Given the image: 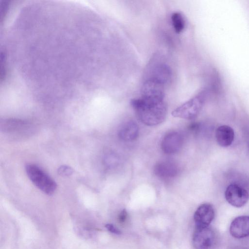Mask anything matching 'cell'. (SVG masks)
<instances>
[{"mask_svg":"<svg viewBox=\"0 0 249 249\" xmlns=\"http://www.w3.org/2000/svg\"><path fill=\"white\" fill-rule=\"evenodd\" d=\"M131 104L139 119L146 125H158L165 119L167 107L163 98L141 96Z\"/></svg>","mask_w":249,"mask_h":249,"instance_id":"cell-1","label":"cell"},{"mask_svg":"<svg viewBox=\"0 0 249 249\" xmlns=\"http://www.w3.org/2000/svg\"><path fill=\"white\" fill-rule=\"evenodd\" d=\"M209 90L204 89L172 112L173 116L186 119L195 118L199 114L208 96Z\"/></svg>","mask_w":249,"mask_h":249,"instance_id":"cell-2","label":"cell"},{"mask_svg":"<svg viewBox=\"0 0 249 249\" xmlns=\"http://www.w3.org/2000/svg\"><path fill=\"white\" fill-rule=\"evenodd\" d=\"M25 170L31 181L43 192L51 195L55 192L56 183L40 167L35 164H28Z\"/></svg>","mask_w":249,"mask_h":249,"instance_id":"cell-3","label":"cell"},{"mask_svg":"<svg viewBox=\"0 0 249 249\" xmlns=\"http://www.w3.org/2000/svg\"><path fill=\"white\" fill-rule=\"evenodd\" d=\"M192 240L196 249H211L216 242L217 235L209 226L196 227Z\"/></svg>","mask_w":249,"mask_h":249,"instance_id":"cell-4","label":"cell"},{"mask_svg":"<svg viewBox=\"0 0 249 249\" xmlns=\"http://www.w3.org/2000/svg\"><path fill=\"white\" fill-rule=\"evenodd\" d=\"M225 196L227 202L235 207L244 206L249 198L248 192L237 183L230 184L226 188Z\"/></svg>","mask_w":249,"mask_h":249,"instance_id":"cell-5","label":"cell"},{"mask_svg":"<svg viewBox=\"0 0 249 249\" xmlns=\"http://www.w3.org/2000/svg\"><path fill=\"white\" fill-rule=\"evenodd\" d=\"M214 216V209L211 204L205 203L201 204L197 208L194 215L196 227L209 226Z\"/></svg>","mask_w":249,"mask_h":249,"instance_id":"cell-6","label":"cell"},{"mask_svg":"<svg viewBox=\"0 0 249 249\" xmlns=\"http://www.w3.org/2000/svg\"><path fill=\"white\" fill-rule=\"evenodd\" d=\"M183 142V137L179 133L171 131L163 137L161 142V147L165 153L173 154L180 150Z\"/></svg>","mask_w":249,"mask_h":249,"instance_id":"cell-7","label":"cell"},{"mask_svg":"<svg viewBox=\"0 0 249 249\" xmlns=\"http://www.w3.org/2000/svg\"><path fill=\"white\" fill-rule=\"evenodd\" d=\"M230 232L236 238L249 236V216H240L234 218L231 224Z\"/></svg>","mask_w":249,"mask_h":249,"instance_id":"cell-8","label":"cell"},{"mask_svg":"<svg viewBox=\"0 0 249 249\" xmlns=\"http://www.w3.org/2000/svg\"><path fill=\"white\" fill-rule=\"evenodd\" d=\"M154 170L157 176L162 178L175 177L179 172V168L177 164L169 160L157 162L154 167Z\"/></svg>","mask_w":249,"mask_h":249,"instance_id":"cell-9","label":"cell"},{"mask_svg":"<svg viewBox=\"0 0 249 249\" xmlns=\"http://www.w3.org/2000/svg\"><path fill=\"white\" fill-rule=\"evenodd\" d=\"M215 138L219 145L223 147H228L234 140V130L229 125H220L216 129Z\"/></svg>","mask_w":249,"mask_h":249,"instance_id":"cell-10","label":"cell"},{"mask_svg":"<svg viewBox=\"0 0 249 249\" xmlns=\"http://www.w3.org/2000/svg\"><path fill=\"white\" fill-rule=\"evenodd\" d=\"M118 136L124 141L135 140L139 134V127L133 121H127L122 124L118 130Z\"/></svg>","mask_w":249,"mask_h":249,"instance_id":"cell-11","label":"cell"},{"mask_svg":"<svg viewBox=\"0 0 249 249\" xmlns=\"http://www.w3.org/2000/svg\"><path fill=\"white\" fill-rule=\"evenodd\" d=\"M29 124L21 120L9 119L0 123V129L7 133H16L23 132L29 127Z\"/></svg>","mask_w":249,"mask_h":249,"instance_id":"cell-12","label":"cell"},{"mask_svg":"<svg viewBox=\"0 0 249 249\" xmlns=\"http://www.w3.org/2000/svg\"><path fill=\"white\" fill-rule=\"evenodd\" d=\"M173 27L177 33H181L185 27V20L182 14L179 12H174L171 16Z\"/></svg>","mask_w":249,"mask_h":249,"instance_id":"cell-13","label":"cell"},{"mask_svg":"<svg viewBox=\"0 0 249 249\" xmlns=\"http://www.w3.org/2000/svg\"><path fill=\"white\" fill-rule=\"evenodd\" d=\"M58 172L62 176H68L72 174L73 170L70 166L63 165L58 169Z\"/></svg>","mask_w":249,"mask_h":249,"instance_id":"cell-14","label":"cell"},{"mask_svg":"<svg viewBox=\"0 0 249 249\" xmlns=\"http://www.w3.org/2000/svg\"><path fill=\"white\" fill-rule=\"evenodd\" d=\"M105 227L108 231L112 233L115 234H120L121 233V231L113 224H107L106 225Z\"/></svg>","mask_w":249,"mask_h":249,"instance_id":"cell-15","label":"cell"},{"mask_svg":"<svg viewBox=\"0 0 249 249\" xmlns=\"http://www.w3.org/2000/svg\"><path fill=\"white\" fill-rule=\"evenodd\" d=\"M127 217V213L125 209L122 210L120 213L118 217L119 221L121 223H124Z\"/></svg>","mask_w":249,"mask_h":249,"instance_id":"cell-16","label":"cell"}]
</instances>
